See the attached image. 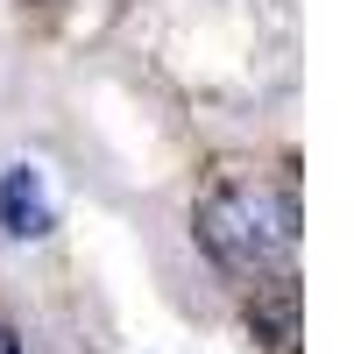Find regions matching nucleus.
<instances>
[{
	"instance_id": "obj_1",
	"label": "nucleus",
	"mask_w": 354,
	"mask_h": 354,
	"mask_svg": "<svg viewBox=\"0 0 354 354\" xmlns=\"http://www.w3.org/2000/svg\"><path fill=\"white\" fill-rule=\"evenodd\" d=\"M198 248L220 262L227 277L241 283H277L290 277V255H298V185L290 177H262V170H227L205 185L198 198Z\"/></svg>"
},
{
	"instance_id": "obj_2",
	"label": "nucleus",
	"mask_w": 354,
	"mask_h": 354,
	"mask_svg": "<svg viewBox=\"0 0 354 354\" xmlns=\"http://www.w3.org/2000/svg\"><path fill=\"white\" fill-rule=\"evenodd\" d=\"M0 227H8V234H21V241H43V234L57 227V205H50L43 170L15 163L8 177H0Z\"/></svg>"
},
{
	"instance_id": "obj_3",
	"label": "nucleus",
	"mask_w": 354,
	"mask_h": 354,
	"mask_svg": "<svg viewBox=\"0 0 354 354\" xmlns=\"http://www.w3.org/2000/svg\"><path fill=\"white\" fill-rule=\"evenodd\" d=\"M248 319H255V333L270 340L277 354H290V340H298V290H290V277H277V283H255V305H248Z\"/></svg>"
},
{
	"instance_id": "obj_4",
	"label": "nucleus",
	"mask_w": 354,
	"mask_h": 354,
	"mask_svg": "<svg viewBox=\"0 0 354 354\" xmlns=\"http://www.w3.org/2000/svg\"><path fill=\"white\" fill-rule=\"evenodd\" d=\"M0 354H21V347H15V340H8V333H0Z\"/></svg>"
}]
</instances>
